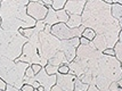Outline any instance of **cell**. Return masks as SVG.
<instances>
[{
  "label": "cell",
  "mask_w": 122,
  "mask_h": 91,
  "mask_svg": "<svg viewBox=\"0 0 122 91\" xmlns=\"http://www.w3.org/2000/svg\"><path fill=\"white\" fill-rule=\"evenodd\" d=\"M48 13V8L42 5L41 0L38 1H29L26 6V14L27 16L33 18L36 22L43 21Z\"/></svg>",
  "instance_id": "7"
},
{
  "label": "cell",
  "mask_w": 122,
  "mask_h": 91,
  "mask_svg": "<svg viewBox=\"0 0 122 91\" xmlns=\"http://www.w3.org/2000/svg\"><path fill=\"white\" fill-rule=\"evenodd\" d=\"M40 60H41V57H40V55L38 53L37 47L33 46L30 42H26L23 46L21 56L16 59L15 62L16 63H26L29 65H33V64L40 65Z\"/></svg>",
  "instance_id": "6"
},
{
  "label": "cell",
  "mask_w": 122,
  "mask_h": 91,
  "mask_svg": "<svg viewBox=\"0 0 122 91\" xmlns=\"http://www.w3.org/2000/svg\"><path fill=\"white\" fill-rule=\"evenodd\" d=\"M82 26L91 29L96 35H104L107 49H113L122 32V24L111 15V5L102 0H88L81 14Z\"/></svg>",
  "instance_id": "1"
},
{
  "label": "cell",
  "mask_w": 122,
  "mask_h": 91,
  "mask_svg": "<svg viewBox=\"0 0 122 91\" xmlns=\"http://www.w3.org/2000/svg\"><path fill=\"white\" fill-rule=\"evenodd\" d=\"M0 91H1V90H0Z\"/></svg>",
  "instance_id": "37"
},
{
  "label": "cell",
  "mask_w": 122,
  "mask_h": 91,
  "mask_svg": "<svg viewBox=\"0 0 122 91\" xmlns=\"http://www.w3.org/2000/svg\"><path fill=\"white\" fill-rule=\"evenodd\" d=\"M111 15L114 19H117L120 24H122V5L112 4L111 5Z\"/></svg>",
  "instance_id": "12"
},
{
  "label": "cell",
  "mask_w": 122,
  "mask_h": 91,
  "mask_svg": "<svg viewBox=\"0 0 122 91\" xmlns=\"http://www.w3.org/2000/svg\"><path fill=\"white\" fill-rule=\"evenodd\" d=\"M6 86H7V84H6L5 81L2 80V79H0V90H1V91H5Z\"/></svg>",
  "instance_id": "29"
},
{
  "label": "cell",
  "mask_w": 122,
  "mask_h": 91,
  "mask_svg": "<svg viewBox=\"0 0 122 91\" xmlns=\"http://www.w3.org/2000/svg\"><path fill=\"white\" fill-rule=\"evenodd\" d=\"M30 66H31V68H32V71H33L34 74H38V73L40 72V70L42 68L39 64H33V65H30Z\"/></svg>",
  "instance_id": "23"
},
{
  "label": "cell",
  "mask_w": 122,
  "mask_h": 91,
  "mask_svg": "<svg viewBox=\"0 0 122 91\" xmlns=\"http://www.w3.org/2000/svg\"><path fill=\"white\" fill-rule=\"evenodd\" d=\"M34 81H37L39 86H42L43 91H50V89L56 84V74L49 75L46 73L45 68H41L40 72L33 76Z\"/></svg>",
  "instance_id": "8"
},
{
  "label": "cell",
  "mask_w": 122,
  "mask_h": 91,
  "mask_svg": "<svg viewBox=\"0 0 122 91\" xmlns=\"http://www.w3.org/2000/svg\"><path fill=\"white\" fill-rule=\"evenodd\" d=\"M5 91H18V89H16L15 86H9V84H7V86H6Z\"/></svg>",
  "instance_id": "30"
},
{
  "label": "cell",
  "mask_w": 122,
  "mask_h": 91,
  "mask_svg": "<svg viewBox=\"0 0 122 91\" xmlns=\"http://www.w3.org/2000/svg\"><path fill=\"white\" fill-rule=\"evenodd\" d=\"M42 1V5L45 7H51V4H53V0H41Z\"/></svg>",
  "instance_id": "27"
},
{
  "label": "cell",
  "mask_w": 122,
  "mask_h": 91,
  "mask_svg": "<svg viewBox=\"0 0 122 91\" xmlns=\"http://www.w3.org/2000/svg\"><path fill=\"white\" fill-rule=\"evenodd\" d=\"M27 42V39L22 37L18 32L2 31L0 33V59L7 58L14 60L22 54L23 46Z\"/></svg>",
  "instance_id": "3"
},
{
  "label": "cell",
  "mask_w": 122,
  "mask_h": 91,
  "mask_svg": "<svg viewBox=\"0 0 122 91\" xmlns=\"http://www.w3.org/2000/svg\"><path fill=\"white\" fill-rule=\"evenodd\" d=\"M33 91H39V90H38V89H34V90H33Z\"/></svg>",
  "instance_id": "34"
},
{
  "label": "cell",
  "mask_w": 122,
  "mask_h": 91,
  "mask_svg": "<svg viewBox=\"0 0 122 91\" xmlns=\"http://www.w3.org/2000/svg\"><path fill=\"white\" fill-rule=\"evenodd\" d=\"M34 73H33V71H32V68H31V66H29L26 68V71H25V76L26 77H33L34 76Z\"/></svg>",
  "instance_id": "24"
},
{
  "label": "cell",
  "mask_w": 122,
  "mask_h": 91,
  "mask_svg": "<svg viewBox=\"0 0 122 91\" xmlns=\"http://www.w3.org/2000/svg\"><path fill=\"white\" fill-rule=\"evenodd\" d=\"M30 65L26 63H16L7 58L0 59V79L6 82V84L15 86L21 90L24 86L23 79L25 76V71Z\"/></svg>",
  "instance_id": "4"
},
{
  "label": "cell",
  "mask_w": 122,
  "mask_h": 91,
  "mask_svg": "<svg viewBox=\"0 0 122 91\" xmlns=\"http://www.w3.org/2000/svg\"><path fill=\"white\" fill-rule=\"evenodd\" d=\"M88 84H85V83H82L81 81L76 77L75 79V82H74V89L73 91H87L88 90Z\"/></svg>",
  "instance_id": "16"
},
{
  "label": "cell",
  "mask_w": 122,
  "mask_h": 91,
  "mask_svg": "<svg viewBox=\"0 0 122 91\" xmlns=\"http://www.w3.org/2000/svg\"><path fill=\"white\" fill-rule=\"evenodd\" d=\"M89 43H90V41H88V40L85 39V38L80 37V44H81V46H88Z\"/></svg>",
  "instance_id": "26"
},
{
  "label": "cell",
  "mask_w": 122,
  "mask_h": 91,
  "mask_svg": "<svg viewBox=\"0 0 122 91\" xmlns=\"http://www.w3.org/2000/svg\"><path fill=\"white\" fill-rule=\"evenodd\" d=\"M29 0H4L0 1L1 29L10 32H18L21 29H32L36 21L27 16Z\"/></svg>",
  "instance_id": "2"
},
{
  "label": "cell",
  "mask_w": 122,
  "mask_h": 91,
  "mask_svg": "<svg viewBox=\"0 0 122 91\" xmlns=\"http://www.w3.org/2000/svg\"><path fill=\"white\" fill-rule=\"evenodd\" d=\"M87 91H101V90H98V89H97L94 84H90V86H88V90H87Z\"/></svg>",
  "instance_id": "32"
},
{
  "label": "cell",
  "mask_w": 122,
  "mask_h": 91,
  "mask_svg": "<svg viewBox=\"0 0 122 91\" xmlns=\"http://www.w3.org/2000/svg\"><path fill=\"white\" fill-rule=\"evenodd\" d=\"M66 26L70 29H78L82 26V19L81 16L78 15H69V19L66 22Z\"/></svg>",
  "instance_id": "13"
},
{
  "label": "cell",
  "mask_w": 122,
  "mask_h": 91,
  "mask_svg": "<svg viewBox=\"0 0 122 91\" xmlns=\"http://www.w3.org/2000/svg\"><path fill=\"white\" fill-rule=\"evenodd\" d=\"M90 44L96 50H98L99 53H103L105 49H107V43L104 35H96L94 38V40L90 42Z\"/></svg>",
  "instance_id": "11"
},
{
  "label": "cell",
  "mask_w": 122,
  "mask_h": 91,
  "mask_svg": "<svg viewBox=\"0 0 122 91\" xmlns=\"http://www.w3.org/2000/svg\"><path fill=\"white\" fill-rule=\"evenodd\" d=\"M45 26H46V24L43 23L42 21H38V22H36V25H34V30L37 31V32H42L43 31V29H45Z\"/></svg>",
  "instance_id": "20"
},
{
  "label": "cell",
  "mask_w": 122,
  "mask_h": 91,
  "mask_svg": "<svg viewBox=\"0 0 122 91\" xmlns=\"http://www.w3.org/2000/svg\"><path fill=\"white\" fill-rule=\"evenodd\" d=\"M76 76L73 74H56V86H58L63 91H73Z\"/></svg>",
  "instance_id": "9"
},
{
  "label": "cell",
  "mask_w": 122,
  "mask_h": 91,
  "mask_svg": "<svg viewBox=\"0 0 122 91\" xmlns=\"http://www.w3.org/2000/svg\"><path fill=\"white\" fill-rule=\"evenodd\" d=\"M86 6V0H69L65 2L64 10L67 13V15H78L81 16L83 8Z\"/></svg>",
  "instance_id": "10"
},
{
  "label": "cell",
  "mask_w": 122,
  "mask_h": 91,
  "mask_svg": "<svg viewBox=\"0 0 122 91\" xmlns=\"http://www.w3.org/2000/svg\"><path fill=\"white\" fill-rule=\"evenodd\" d=\"M22 91H33L34 89L32 88L31 86H27V84H24V86H22V89H21Z\"/></svg>",
  "instance_id": "28"
},
{
  "label": "cell",
  "mask_w": 122,
  "mask_h": 91,
  "mask_svg": "<svg viewBox=\"0 0 122 91\" xmlns=\"http://www.w3.org/2000/svg\"><path fill=\"white\" fill-rule=\"evenodd\" d=\"M81 37L85 38V39H87L88 41H92L94 40V38L96 37V33L91 30V29H85L83 30V32H82V34H81Z\"/></svg>",
  "instance_id": "15"
},
{
  "label": "cell",
  "mask_w": 122,
  "mask_h": 91,
  "mask_svg": "<svg viewBox=\"0 0 122 91\" xmlns=\"http://www.w3.org/2000/svg\"><path fill=\"white\" fill-rule=\"evenodd\" d=\"M42 32H45L46 34H50V32H51V26H50V25H46Z\"/></svg>",
  "instance_id": "31"
},
{
  "label": "cell",
  "mask_w": 122,
  "mask_h": 91,
  "mask_svg": "<svg viewBox=\"0 0 122 91\" xmlns=\"http://www.w3.org/2000/svg\"><path fill=\"white\" fill-rule=\"evenodd\" d=\"M70 43L76 49L80 46V38H73V39H71V40H70Z\"/></svg>",
  "instance_id": "22"
},
{
  "label": "cell",
  "mask_w": 122,
  "mask_h": 91,
  "mask_svg": "<svg viewBox=\"0 0 122 91\" xmlns=\"http://www.w3.org/2000/svg\"><path fill=\"white\" fill-rule=\"evenodd\" d=\"M69 72H70L69 66L66 64H63L58 67V72H57V73H59V74H67Z\"/></svg>",
  "instance_id": "21"
},
{
  "label": "cell",
  "mask_w": 122,
  "mask_h": 91,
  "mask_svg": "<svg viewBox=\"0 0 122 91\" xmlns=\"http://www.w3.org/2000/svg\"><path fill=\"white\" fill-rule=\"evenodd\" d=\"M121 82L122 80L117 81V82H112L111 86H108V91H122Z\"/></svg>",
  "instance_id": "19"
},
{
  "label": "cell",
  "mask_w": 122,
  "mask_h": 91,
  "mask_svg": "<svg viewBox=\"0 0 122 91\" xmlns=\"http://www.w3.org/2000/svg\"><path fill=\"white\" fill-rule=\"evenodd\" d=\"M33 32H34V29L33 27L32 29H21V30H18V33L21 34L22 37L25 38V39H29L33 34Z\"/></svg>",
  "instance_id": "18"
},
{
  "label": "cell",
  "mask_w": 122,
  "mask_h": 91,
  "mask_svg": "<svg viewBox=\"0 0 122 91\" xmlns=\"http://www.w3.org/2000/svg\"><path fill=\"white\" fill-rule=\"evenodd\" d=\"M113 50H114V57L117 58V60L122 63V42L121 41H117L114 44Z\"/></svg>",
  "instance_id": "14"
},
{
  "label": "cell",
  "mask_w": 122,
  "mask_h": 91,
  "mask_svg": "<svg viewBox=\"0 0 122 91\" xmlns=\"http://www.w3.org/2000/svg\"><path fill=\"white\" fill-rule=\"evenodd\" d=\"M0 25H1V18H0Z\"/></svg>",
  "instance_id": "35"
},
{
  "label": "cell",
  "mask_w": 122,
  "mask_h": 91,
  "mask_svg": "<svg viewBox=\"0 0 122 91\" xmlns=\"http://www.w3.org/2000/svg\"><path fill=\"white\" fill-rule=\"evenodd\" d=\"M103 55H105V56H114V50L113 49H105L103 51Z\"/></svg>",
  "instance_id": "25"
},
{
  "label": "cell",
  "mask_w": 122,
  "mask_h": 91,
  "mask_svg": "<svg viewBox=\"0 0 122 91\" xmlns=\"http://www.w3.org/2000/svg\"><path fill=\"white\" fill-rule=\"evenodd\" d=\"M65 0H53V4H51V8L54 10H61L63 9L64 6H65Z\"/></svg>",
  "instance_id": "17"
},
{
  "label": "cell",
  "mask_w": 122,
  "mask_h": 91,
  "mask_svg": "<svg viewBox=\"0 0 122 91\" xmlns=\"http://www.w3.org/2000/svg\"><path fill=\"white\" fill-rule=\"evenodd\" d=\"M85 27L80 26L78 29H70L66 26L64 23H58L56 25L51 26V32L50 34L57 38L58 40H71L73 38H80L83 32Z\"/></svg>",
  "instance_id": "5"
},
{
  "label": "cell",
  "mask_w": 122,
  "mask_h": 91,
  "mask_svg": "<svg viewBox=\"0 0 122 91\" xmlns=\"http://www.w3.org/2000/svg\"><path fill=\"white\" fill-rule=\"evenodd\" d=\"M38 90H39V91H43V88H42V86H39V88H38Z\"/></svg>",
  "instance_id": "33"
},
{
  "label": "cell",
  "mask_w": 122,
  "mask_h": 91,
  "mask_svg": "<svg viewBox=\"0 0 122 91\" xmlns=\"http://www.w3.org/2000/svg\"><path fill=\"white\" fill-rule=\"evenodd\" d=\"M18 91H22V90H18Z\"/></svg>",
  "instance_id": "36"
}]
</instances>
